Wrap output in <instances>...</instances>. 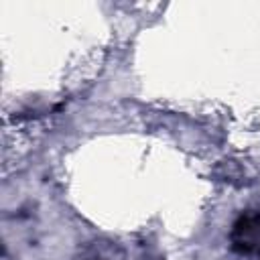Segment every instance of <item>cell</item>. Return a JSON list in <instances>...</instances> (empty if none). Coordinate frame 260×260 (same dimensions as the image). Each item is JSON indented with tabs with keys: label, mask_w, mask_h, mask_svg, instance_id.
<instances>
[{
	"label": "cell",
	"mask_w": 260,
	"mask_h": 260,
	"mask_svg": "<svg viewBox=\"0 0 260 260\" xmlns=\"http://www.w3.org/2000/svg\"><path fill=\"white\" fill-rule=\"evenodd\" d=\"M232 248L240 254H250L260 248V211L242 213L232 225Z\"/></svg>",
	"instance_id": "cell-1"
},
{
	"label": "cell",
	"mask_w": 260,
	"mask_h": 260,
	"mask_svg": "<svg viewBox=\"0 0 260 260\" xmlns=\"http://www.w3.org/2000/svg\"><path fill=\"white\" fill-rule=\"evenodd\" d=\"M85 260H118L114 256V248L112 246H102V248H95Z\"/></svg>",
	"instance_id": "cell-2"
}]
</instances>
